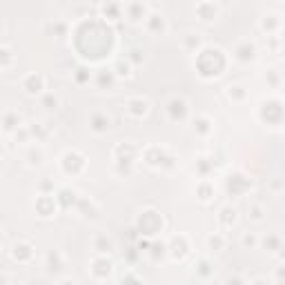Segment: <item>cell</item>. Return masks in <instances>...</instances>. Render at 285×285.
I'll list each match as a JSON object with an SVG mask.
<instances>
[{"label": "cell", "mask_w": 285, "mask_h": 285, "mask_svg": "<svg viewBox=\"0 0 285 285\" xmlns=\"http://www.w3.org/2000/svg\"><path fill=\"white\" fill-rule=\"evenodd\" d=\"M165 112L174 123H183V120H187V116H190V105H187L185 98L172 96V98L165 103Z\"/></svg>", "instance_id": "1"}, {"label": "cell", "mask_w": 285, "mask_h": 285, "mask_svg": "<svg viewBox=\"0 0 285 285\" xmlns=\"http://www.w3.org/2000/svg\"><path fill=\"white\" fill-rule=\"evenodd\" d=\"M125 114L132 118H145L150 114V100L142 98V96H134V98L125 100Z\"/></svg>", "instance_id": "2"}, {"label": "cell", "mask_w": 285, "mask_h": 285, "mask_svg": "<svg viewBox=\"0 0 285 285\" xmlns=\"http://www.w3.org/2000/svg\"><path fill=\"white\" fill-rule=\"evenodd\" d=\"M23 92L29 96H43L45 94V76L38 71H31L23 78Z\"/></svg>", "instance_id": "3"}, {"label": "cell", "mask_w": 285, "mask_h": 285, "mask_svg": "<svg viewBox=\"0 0 285 285\" xmlns=\"http://www.w3.org/2000/svg\"><path fill=\"white\" fill-rule=\"evenodd\" d=\"M254 58H256V47H254V43L241 40V43L236 45V49H234V60L248 65V63L254 60Z\"/></svg>", "instance_id": "4"}, {"label": "cell", "mask_w": 285, "mask_h": 285, "mask_svg": "<svg viewBox=\"0 0 285 285\" xmlns=\"http://www.w3.org/2000/svg\"><path fill=\"white\" fill-rule=\"evenodd\" d=\"M109 127H112V118H109V114L94 112L92 116H89V129H92L94 134H105Z\"/></svg>", "instance_id": "5"}, {"label": "cell", "mask_w": 285, "mask_h": 285, "mask_svg": "<svg viewBox=\"0 0 285 285\" xmlns=\"http://www.w3.org/2000/svg\"><path fill=\"white\" fill-rule=\"evenodd\" d=\"M56 205H58V198L54 194H40V198L36 200V210L40 216H51V214H56Z\"/></svg>", "instance_id": "6"}, {"label": "cell", "mask_w": 285, "mask_h": 285, "mask_svg": "<svg viewBox=\"0 0 285 285\" xmlns=\"http://www.w3.org/2000/svg\"><path fill=\"white\" fill-rule=\"evenodd\" d=\"M16 263H29L34 258V245L27 243V241H21L14 245V252H11Z\"/></svg>", "instance_id": "7"}, {"label": "cell", "mask_w": 285, "mask_h": 285, "mask_svg": "<svg viewBox=\"0 0 285 285\" xmlns=\"http://www.w3.org/2000/svg\"><path fill=\"white\" fill-rule=\"evenodd\" d=\"M21 127H23V116H21V114L14 112V109L5 112V118H3V129H5V134H16Z\"/></svg>", "instance_id": "8"}, {"label": "cell", "mask_w": 285, "mask_h": 285, "mask_svg": "<svg viewBox=\"0 0 285 285\" xmlns=\"http://www.w3.org/2000/svg\"><path fill=\"white\" fill-rule=\"evenodd\" d=\"M92 276L94 278H98V272H103V281H105L107 276H112V272H114V263L109 261L107 256H98V258H94L92 261Z\"/></svg>", "instance_id": "9"}, {"label": "cell", "mask_w": 285, "mask_h": 285, "mask_svg": "<svg viewBox=\"0 0 285 285\" xmlns=\"http://www.w3.org/2000/svg\"><path fill=\"white\" fill-rule=\"evenodd\" d=\"M145 23H147V31L154 36H163L165 31H167V23H165V18L163 16H158V14H152V16H147L145 18Z\"/></svg>", "instance_id": "10"}, {"label": "cell", "mask_w": 285, "mask_h": 285, "mask_svg": "<svg viewBox=\"0 0 285 285\" xmlns=\"http://www.w3.org/2000/svg\"><path fill=\"white\" fill-rule=\"evenodd\" d=\"M78 212L83 214L85 218H98V214H100V207L96 205V200H92V198H80L78 200Z\"/></svg>", "instance_id": "11"}, {"label": "cell", "mask_w": 285, "mask_h": 285, "mask_svg": "<svg viewBox=\"0 0 285 285\" xmlns=\"http://www.w3.org/2000/svg\"><path fill=\"white\" fill-rule=\"evenodd\" d=\"M112 71H114V76L118 80H123V78H132V71H134V65L127 60V58H120V60H116V65L112 67Z\"/></svg>", "instance_id": "12"}, {"label": "cell", "mask_w": 285, "mask_h": 285, "mask_svg": "<svg viewBox=\"0 0 285 285\" xmlns=\"http://www.w3.org/2000/svg\"><path fill=\"white\" fill-rule=\"evenodd\" d=\"M236 218H238L236 216V210L232 205H225V207H221V212H218V223H221L225 230H230L232 225L236 223Z\"/></svg>", "instance_id": "13"}, {"label": "cell", "mask_w": 285, "mask_h": 285, "mask_svg": "<svg viewBox=\"0 0 285 285\" xmlns=\"http://www.w3.org/2000/svg\"><path fill=\"white\" fill-rule=\"evenodd\" d=\"M261 245L268 252H281L283 250V241L278 234H272V232H268L265 236H261Z\"/></svg>", "instance_id": "14"}, {"label": "cell", "mask_w": 285, "mask_h": 285, "mask_svg": "<svg viewBox=\"0 0 285 285\" xmlns=\"http://www.w3.org/2000/svg\"><path fill=\"white\" fill-rule=\"evenodd\" d=\"M29 127V134H31V140L36 138V142L38 145H43L45 140L49 138V129L43 125V123H31V125H27Z\"/></svg>", "instance_id": "15"}, {"label": "cell", "mask_w": 285, "mask_h": 285, "mask_svg": "<svg viewBox=\"0 0 285 285\" xmlns=\"http://www.w3.org/2000/svg\"><path fill=\"white\" fill-rule=\"evenodd\" d=\"M40 105L47 109V112H56V109L60 107V96L54 94V92H45L43 98H40Z\"/></svg>", "instance_id": "16"}, {"label": "cell", "mask_w": 285, "mask_h": 285, "mask_svg": "<svg viewBox=\"0 0 285 285\" xmlns=\"http://www.w3.org/2000/svg\"><path fill=\"white\" fill-rule=\"evenodd\" d=\"M212 129H214V123H212V118H207V116H198V118L194 120V132L198 136H207Z\"/></svg>", "instance_id": "17"}, {"label": "cell", "mask_w": 285, "mask_h": 285, "mask_svg": "<svg viewBox=\"0 0 285 285\" xmlns=\"http://www.w3.org/2000/svg\"><path fill=\"white\" fill-rule=\"evenodd\" d=\"M196 192H198V198L203 200V203H207V200H212V196H214V192H216V190H214V185L210 183V180L203 178V180L198 183Z\"/></svg>", "instance_id": "18"}, {"label": "cell", "mask_w": 285, "mask_h": 285, "mask_svg": "<svg viewBox=\"0 0 285 285\" xmlns=\"http://www.w3.org/2000/svg\"><path fill=\"white\" fill-rule=\"evenodd\" d=\"M225 94H228V98L234 100V103H243L248 98V92H245V87H241V85H228L225 87Z\"/></svg>", "instance_id": "19"}, {"label": "cell", "mask_w": 285, "mask_h": 285, "mask_svg": "<svg viewBox=\"0 0 285 285\" xmlns=\"http://www.w3.org/2000/svg\"><path fill=\"white\" fill-rule=\"evenodd\" d=\"M25 158H27V165H29V167H40V165H43V160H45V152H43V147H31Z\"/></svg>", "instance_id": "20"}, {"label": "cell", "mask_w": 285, "mask_h": 285, "mask_svg": "<svg viewBox=\"0 0 285 285\" xmlns=\"http://www.w3.org/2000/svg\"><path fill=\"white\" fill-rule=\"evenodd\" d=\"M207 248H210L212 252L225 250V236L221 234V232H214V234H210V236H207Z\"/></svg>", "instance_id": "21"}, {"label": "cell", "mask_w": 285, "mask_h": 285, "mask_svg": "<svg viewBox=\"0 0 285 285\" xmlns=\"http://www.w3.org/2000/svg\"><path fill=\"white\" fill-rule=\"evenodd\" d=\"M116 80H118V78L114 76V71H112V69H109V71H100V74L96 76V83H98V87H100V89H105V83H107V87L112 89Z\"/></svg>", "instance_id": "22"}, {"label": "cell", "mask_w": 285, "mask_h": 285, "mask_svg": "<svg viewBox=\"0 0 285 285\" xmlns=\"http://www.w3.org/2000/svg\"><path fill=\"white\" fill-rule=\"evenodd\" d=\"M94 248L98 250L100 254H107V252H112V250H114V241H112V238H107V236H103V234H98V236H96Z\"/></svg>", "instance_id": "23"}, {"label": "cell", "mask_w": 285, "mask_h": 285, "mask_svg": "<svg viewBox=\"0 0 285 285\" xmlns=\"http://www.w3.org/2000/svg\"><path fill=\"white\" fill-rule=\"evenodd\" d=\"M241 245H243L245 250H256L258 245H261V236H256V234H252V232H248V234H243Z\"/></svg>", "instance_id": "24"}, {"label": "cell", "mask_w": 285, "mask_h": 285, "mask_svg": "<svg viewBox=\"0 0 285 285\" xmlns=\"http://www.w3.org/2000/svg\"><path fill=\"white\" fill-rule=\"evenodd\" d=\"M89 78H92V71H89L87 67H78L74 71V83H76V85H87Z\"/></svg>", "instance_id": "25"}, {"label": "cell", "mask_w": 285, "mask_h": 285, "mask_svg": "<svg viewBox=\"0 0 285 285\" xmlns=\"http://www.w3.org/2000/svg\"><path fill=\"white\" fill-rule=\"evenodd\" d=\"M0 56H3V69H5V71H9L11 60H14V56H11V49L7 47V45H3V47H0Z\"/></svg>", "instance_id": "26"}, {"label": "cell", "mask_w": 285, "mask_h": 285, "mask_svg": "<svg viewBox=\"0 0 285 285\" xmlns=\"http://www.w3.org/2000/svg\"><path fill=\"white\" fill-rule=\"evenodd\" d=\"M248 216L252 218V221L261 223V221H263V207L258 205V203H252V205H250V214H248Z\"/></svg>", "instance_id": "27"}, {"label": "cell", "mask_w": 285, "mask_h": 285, "mask_svg": "<svg viewBox=\"0 0 285 285\" xmlns=\"http://www.w3.org/2000/svg\"><path fill=\"white\" fill-rule=\"evenodd\" d=\"M120 285H142V281H140V278H138V276L134 274L132 270H129L127 274H125V276L120 278Z\"/></svg>", "instance_id": "28"}, {"label": "cell", "mask_w": 285, "mask_h": 285, "mask_svg": "<svg viewBox=\"0 0 285 285\" xmlns=\"http://www.w3.org/2000/svg\"><path fill=\"white\" fill-rule=\"evenodd\" d=\"M274 71H276V69H268V74H265V80L270 78V83H272V87H276V85H278V76L274 74Z\"/></svg>", "instance_id": "29"}, {"label": "cell", "mask_w": 285, "mask_h": 285, "mask_svg": "<svg viewBox=\"0 0 285 285\" xmlns=\"http://www.w3.org/2000/svg\"><path fill=\"white\" fill-rule=\"evenodd\" d=\"M276 278L278 281H285V265H278L276 268Z\"/></svg>", "instance_id": "30"}, {"label": "cell", "mask_w": 285, "mask_h": 285, "mask_svg": "<svg viewBox=\"0 0 285 285\" xmlns=\"http://www.w3.org/2000/svg\"><path fill=\"white\" fill-rule=\"evenodd\" d=\"M228 285H245V281L241 276H234V278H230V281H228Z\"/></svg>", "instance_id": "31"}, {"label": "cell", "mask_w": 285, "mask_h": 285, "mask_svg": "<svg viewBox=\"0 0 285 285\" xmlns=\"http://www.w3.org/2000/svg\"><path fill=\"white\" fill-rule=\"evenodd\" d=\"M58 285H76L74 281H71V278H63V281L60 283H58Z\"/></svg>", "instance_id": "32"}, {"label": "cell", "mask_w": 285, "mask_h": 285, "mask_svg": "<svg viewBox=\"0 0 285 285\" xmlns=\"http://www.w3.org/2000/svg\"><path fill=\"white\" fill-rule=\"evenodd\" d=\"M252 285H268V283H265V281H263V278H256V281H254V283H252Z\"/></svg>", "instance_id": "33"}, {"label": "cell", "mask_w": 285, "mask_h": 285, "mask_svg": "<svg viewBox=\"0 0 285 285\" xmlns=\"http://www.w3.org/2000/svg\"><path fill=\"white\" fill-rule=\"evenodd\" d=\"M3 285H11V283H9V281H7V278H5V281H3Z\"/></svg>", "instance_id": "34"}, {"label": "cell", "mask_w": 285, "mask_h": 285, "mask_svg": "<svg viewBox=\"0 0 285 285\" xmlns=\"http://www.w3.org/2000/svg\"><path fill=\"white\" fill-rule=\"evenodd\" d=\"M276 285H285V281H278V283H276Z\"/></svg>", "instance_id": "35"}]
</instances>
